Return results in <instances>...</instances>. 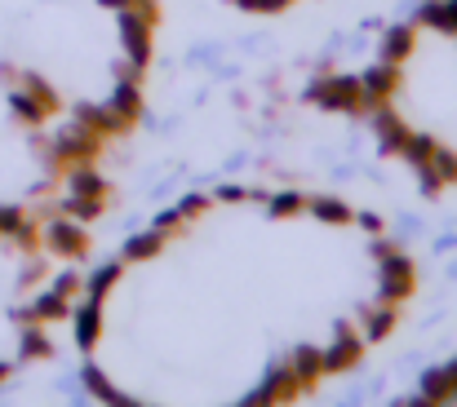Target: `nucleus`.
I'll return each mask as SVG.
<instances>
[{
	"label": "nucleus",
	"instance_id": "a211bd4d",
	"mask_svg": "<svg viewBox=\"0 0 457 407\" xmlns=\"http://www.w3.org/2000/svg\"><path fill=\"white\" fill-rule=\"evenodd\" d=\"M360 323H364V341H386L391 332H395V305H386V301H378V305H364L360 310Z\"/></svg>",
	"mask_w": 457,
	"mask_h": 407
},
{
	"label": "nucleus",
	"instance_id": "39448f33",
	"mask_svg": "<svg viewBox=\"0 0 457 407\" xmlns=\"http://www.w3.org/2000/svg\"><path fill=\"white\" fill-rule=\"evenodd\" d=\"M320 354H324V377H342V372L360 368V359H364V337H360L351 323H337V328H333V346H324Z\"/></svg>",
	"mask_w": 457,
	"mask_h": 407
},
{
	"label": "nucleus",
	"instance_id": "a19ab883",
	"mask_svg": "<svg viewBox=\"0 0 457 407\" xmlns=\"http://www.w3.org/2000/svg\"><path fill=\"white\" fill-rule=\"evenodd\" d=\"M227 4H236V9H245V13H253V4H258V0H227Z\"/></svg>",
	"mask_w": 457,
	"mask_h": 407
},
{
	"label": "nucleus",
	"instance_id": "6e6552de",
	"mask_svg": "<svg viewBox=\"0 0 457 407\" xmlns=\"http://www.w3.org/2000/svg\"><path fill=\"white\" fill-rule=\"evenodd\" d=\"M360 89H364L369 111L382 107V102H391L395 89H400V62H382V58H378L369 71H360Z\"/></svg>",
	"mask_w": 457,
	"mask_h": 407
},
{
	"label": "nucleus",
	"instance_id": "79ce46f5",
	"mask_svg": "<svg viewBox=\"0 0 457 407\" xmlns=\"http://www.w3.org/2000/svg\"><path fill=\"white\" fill-rule=\"evenodd\" d=\"M4 377H9V363H0V381H4Z\"/></svg>",
	"mask_w": 457,
	"mask_h": 407
},
{
	"label": "nucleus",
	"instance_id": "f03ea898",
	"mask_svg": "<svg viewBox=\"0 0 457 407\" xmlns=\"http://www.w3.org/2000/svg\"><path fill=\"white\" fill-rule=\"evenodd\" d=\"M306 102L320 107V111H337V116L369 111L364 89H360V76H320V80L306 85Z\"/></svg>",
	"mask_w": 457,
	"mask_h": 407
},
{
	"label": "nucleus",
	"instance_id": "e433bc0d",
	"mask_svg": "<svg viewBox=\"0 0 457 407\" xmlns=\"http://www.w3.org/2000/svg\"><path fill=\"white\" fill-rule=\"evenodd\" d=\"M22 217H27L22 208H9V204H0V240H9V235H13V226H18Z\"/></svg>",
	"mask_w": 457,
	"mask_h": 407
},
{
	"label": "nucleus",
	"instance_id": "423d86ee",
	"mask_svg": "<svg viewBox=\"0 0 457 407\" xmlns=\"http://www.w3.org/2000/svg\"><path fill=\"white\" fill-rule=\"evenodd\" d=\"M298 395H303V386H298V377H294V368H289V359H285V363H271V368H267L262 386H258V390H249V395H245V403L249 407L289 403V399H298Z\"/></svg>",
	"mask_w": 457,
	"mask_h": 407
},
{
	"label": "nucleus",
	"instance_id": "7c9ffc66",
	"mask_svg": "<svg viewBox=\"0 0 457 407\" xmlns=\"http://www.w3.org/2000/svg\"><path fill=\"white\" fill-rule=\"evenodd\" d=\"M9 240H13V244H18V248H22V253H36V248H40V240H45V235H40V226H36V222H31V217H22V222H18V226H13V235H9Z\"/></svg>",
	"mask_w": 457,
	"mask_h": 407
},
{
	"label": "nucleus",
	"instance_id": "f704fd0d",
	"mask_svg": "<svg viewBox=\"0 0 457 407\" xmlns=\"http://www.w3.org/2000/svg\"><path fill=\"white\" fill-rule=\"evenodd\" d=\"M182 222H187V217H182L178 208H169V213H160V217L152 222V231H160V235L169 240V235H178V231H182Z\"/></svg>",
	"mask_w": 457,
	"mask_h": 407
},
{
	"label": "nucleus",
	"instance_id": "9b49d317",
	"mask_svg": "<svg viewBox=\"0 0 457 407\" xmlns=\"http://www.w3.org/2000/svg\"><path fill=\"white\" fill-rule=\"evenodd\" d=\"M76 125H85V129H94L98 137H120V134H129V125L107 107V102H76Z\"/></svg>",
	"mask_w": 457,
	"mask_h": 407
},
{
	"label": "nucleus",
	"instance_id": "4be33fe9",
	"mask_svg": "<svg viewBox=\"0 0 457 407\" xmlns=\"http://www.w3.org/2000/svg\"><path fill=\"white\" fill-rule=\"evenodd\" d=\"M120 274H125L120 262H103L98 271L85 274V288H80V292H85V297H94V301H107V292L120 283Z\"/></svg>",
	"mask_w": 457,
	"mask_h": 407
},
{
	"label": "nucleus",
	"instance_id": "f3484780",
	"mask_svg": "<svg viewBox=\"0 0 457 407\" xmlns=\"http://www.w3.org/2000/svg\"><path fill=\"white\" fill-rule=\"evenodd\" d=\"M107 177L98 173V164H80L67 173V195H85V199H107Z\"/></svg>",
	"mask_w": 457,
	"mask_h": 407
},
{
	"label": "nucleus",
	"instance_id": "c756f323",
	"mask_svg": "<svg viewBox=\"0 0 457 407\" xmlns=\"http://www.w3.org/2000/svg\"><path fill=\"white\" fill-rule=\"evenodd\" d=\"M98 4H103V9H116V13H120V9H129V13H138V18H143V22H160V0H98Z\"/></svg>",
	"mask_w": 457,
	"mask_h": 407
},
{
	"label": "nucleus",
	"instance_id": "2f4dec72",
	"mask_svg": "<svg viewBox=\"0 0 457 407\" xmlns=\"http://www.w3.org/2000/svg\"><path fill=\"white\" fill-rule=\"evenodd\" d=\"M431 168L445 177V186H453V182H457V151H449V146H436V155H431Z\"/></svg>",
	"mask_w": 457,
	"mask_h": 407
},
{
	"label": "nucleus",
	"instance_id": "72a5a7b5",
	"mask_svg": "<svg viewBox=\"0 0 457 407\" xmlns=\"http://www.w3.org/2000/svg\"><path fill=\"white\" fill-rule=\"evenodd\" d=\"M218 199L222 204H236V199L245 204V199H267V191H249V186H231L227 182V186H218Z\"/></svg>",
	"mask_w": 457,
	"mask_h": 407
},
{
	"label": "nucleus",
	"instance_id": "58836bf2",
	"mask_svg": "<svg viewBox=\"0 0 457 407\" xmlns=\"http://www.w3.org/2000/svg\"><path fill=\"white\" fill-rule=\"evenodd\" d=\"M355 222H360L364 235H386V222H382L378 213H355Z\"/></svg>",
	"mask_w": 457,
	"mask_h": 407
},
{
	"label": "nucleus",
	"instance_id": "4c0bfd02",
	"mask_svg": "<svg viewBox=\"0 0 457 407\" xmlns=\"http://www.w3.org/2000/svg\"><path fill=\"white\" fill-rule=\"evenodd\" d=\"M45 274H49V266L31 257V266H22V274H18V283H22V288H36V283H40Z\"/></svg>",
	"mask_w": 457,
	"mask_h": 407
},
{
	"label": "nucleus",
	"instance_id": "ea45409f",
	"mask_svg": "<svg viewBox=\"0 0 457 407\" xmlns=\"http://www.w3.org/2000/svg\"><path fill=\"white\" fill-rule=\"evenodd\" d=\"M289 4H294V0H258V4H253V13H285Z\"/></svg>",
	"mask_w": 457,
	"mask_h": 407
},
{
	"label": "nucleus",
	"instance_id": "9d476101",
	"mask_svg": "<svg viewBox=\"0 0 457 407\" xmlns=\"http://www.w3.org/2000/svg\"><path fill=\"white\" fill-rule=\"evenodd\" d=\"M373 134H378V151H382V155H400L413 129L382 102V107H373Z\"/></svg>",
	"mask_w": 457,
	"mask_h": 407
},
{
	"label": "nucleus",
	"instance_id": "a878e982",
	"mask_svg": "<svg viewBox=\"0 0 457 407\" xmlns=\"http://www.w3.org/2000/svg\"><path fill=\"white\" fill-rule=\"evenodd\" d=\"M160 248H164V235H160V231L129 235V244H125V262H152V257H160Z\"/></svg>",
	"mask_w": 457,
	"mask_h": 407
},
{
	"label": "nucleus",
	"instance_id": "bb28decb",
	"mask_svg": "<svg viewBox=\"0 0 457 407\" xmlns=\"http://www.w3.org/2000/svg\"><path fill=\"white\" fill-rule=\"evenodd\" d=\"M267 213L271 217H298V213H306V195L303 191H276V195H267Z\"/></svg>",
	"mask_w": 457,
	"mask_h": 407
},
{
	"label": "nucleus",
	"instance_id": "5701e85b",
	"mask_svg": "<svg viewBox=\"0 0 457 407\" xmlns=\"http://www.w3.org/2000/svg\"><path fill=\"white\" fill-rule=\"evenodd\" d=\"M9 111H13V116H18V125H27V129H40V125L49 120V111H45L27 89H13V94H9Z\"/></svg>",
	"mask_w": 457,
	"mask_h": 407
},
{
	"label": "nucleus",
	"instance_id": "473e14b6",
	"mask_svg": "<svg viewBox=\"0 0 457 407\" xmlns=\"http://www.w3.org/2000/svg\"><path fill=\"white\" fill-rule=\"evenodd\" d=\"M209 204H213V199H209L204 191H191V195L178 204V213H182L187 222H195V217H204V213H209Z\"/></svg>",
	"mask_w": 457,
	"mask_h": 407
},
{
	"label": "nucleus",
	"instance_id": "1a4fd4ad",
	"mask_svg": "<svg viewBox=\"0 0 457 407\" xmlns=\"http://www.w3.org/2000/svg\"><path fill=\"white\" fill-rule=\"evenodd\" d=\"M13 319H22V323H62V319H71V297L45 288L27 310H13Z\"/></svg>",
	"mask_w": 457,
	"mask_h": 407
},
{
	"label": "nucleus",
	"instance_id": "0eeeda50",
	"mask_svg": "<svg viewBox=\"0 0 457 407\" xmlns=\"http://www.w3.org/2000/svg\"><path fill=\"white\" fill-rule=\"evenodd\" d=\"M116 27H120L125 58H129L138 71H147V62H152V22H143V18H138V13H129V9H120Z\"/></svg>",
	"mask_w": 457,
	"mask_h": 407
},
{
	"label": "nucleus",
	"instance_id": "2eb2a0df",
	"mask_svg": "<svg viewBox=\"0 0 457 407\" xmlns=\"http://www.w3.org/2000/svg\"><path fill=\"white\" fill-rule=\"evenodd\" d=\"M107 107H112V111L134 129V125L143 120V89H138V80H116V89H112Z\"/></svg>",
	"mask_w": 457,
	"mask_h": 407
},
{
	"label": "nucleus",
	"instance_id": "4468645a",
	"mask_svg": "<svg viewBox=\"0 0 457 407\" xmlns=\"http://www.w3.org/2000/svg\"><path fill=\"white\" fill-rule=\"evenodd\" d=\"M418 49V22H395L382 31V62H404Z\"/></svg>",
	"mask_w": 457,
	"mask_h": 407
},
{
	"label": "nucleus",
	"instance_id": "412c9836",
	"mask_svg": "<svg viewBox=\"0 0 457 407\" xmlns=\"http://www.w3.org/2000/svg\"><path fill=\"white\" fill-rule=\"evenodd\" d=\"M80 386H85L98 403H116V407L129 403V395H120V390L103 377V368H98V363H85V368H80Z\"/></svg>",
	"mask_w": 457,
	"mask_h": 407
},
{
	"label": "nucleus",
	"instance_id": "393cba45",
	"mask_svg": "<svg viewBox=\"0 0 457 407\" xmlns=\"http://www.w3.org/2000/svg\"><path fill=\"white\" fill-rule=\"evenodd\" d=\"M103 208H107V199H85V195H62L58 199V213H67L76 222H98Z\"/></svg>",
	"mask_w": 457,
	"mask_h": 407
},
{
	"label": "nucleus",
	"instance_id": "f257e3e1",
	"mask_svg": "<svg viewBox=\"0 0 457 407\" xmlns=\"http://www.w3.org/2000/svg\"><path fill=\"white\" fill-rule=\"evenodd\" d=\"M103 142H107V137H98L94 129H85V125L71 120L62 134L49 142V173H54V177H67V173L80 168V164H98Z\"/></svg>",
	"mask_w": 457,
	"mask_h": 407
},
{
	"label": "nucleus",
	"instance_id": "b1692460",
	"mask_svg": "<svg viewBox=\"0 0 457 407\" xmlns=\"http://www.w3.org/2000/svg\"><path fill=\"white\" fill-rule=\"evenodd\" d=\"M18 89H27V94H31V98H36L49 116L62 107V98H58V94L49 89V80H45V76H36V71H22V76H18Z\"/></svg>",
	"mask_w": 457,
	"mask_h": 407
},
{
	"label": "nucleus",
	"instance_id": "dca6fc26",
	"mask_svg": "<svg viewBox=\"0 0 457 407\" xmlns=\"http://www.w3.org/2000/svg\"><path fill=\"white\" fill-rule=\"evenodd\" d=\"M289 368H294L303 395H311V390L320 386V377H324V354H320V346H298V350L289 354Z\"/></svg>",
	"mask_w": 457,
	"mask_h": 407
},
{
	"label": "nucleus",
	"instance_id": "c85d7f7f",
	"mask_svg": "<svg viewBox=\"0 0 457 407\" xmlns=\"http://www.w3.org/2000/svg\"><path fill=\"white\" fill-rule=\"evenodd\" d=\"M22 359H49L54 354V341L40 332V323H27V332H22Z\"/></svg>",
	"mask_w": 457,
	"mask_h": 407
},
{
	"label": "nucleus",
	"instance_id": "6ab92c4d",
	"mask_svg": "<svg viewBox=\"0 0 457 407\" xmlns=\"http://www.w3.org/2000/svg\"><path fill=\"white\" fill-rule=\"evenodd\" d=\"M418 22H422V27H431V31L457 36V0H422Z\"/></svg>",
	"mask_w": 457,
	"mask_h": 407
},
{
	"label": "nucleus",
	"instance_id": "37998d69",
	"mask_svg": "<svg viewBox=\"0 0 457 407\" xmlns=\"http://www.w3.org/2000/svg\"><path fill=\"white\" fill-rule=\"evenodd\" d=\"M449 372H453V377H457V359H453V363H449Z\"/></svg>",
	"mask_w": 457,
	"mask_h": 407
},
{
	"label": "nucleus",
	"instance_id": "aec40b11",
	"mask_svg": "<svg viewBox=\"0 0 457 407\" xmlns=\"http://www.w3.org/2000/svg\"><path fill=\"white\" fill-rule=\"evenodd\" d=\"M306 213L320 217L324 226H351V222H355V208L342 204V199H333V195H315V199H306Z\"/></svg>",
	"mask_w": 457,
	"mask_h": 407
},
{
	"label": "nucleus",
	"instance_id": "7ed1b4c3",
	"mask_svg": "<svg viewBox=\"0 0 457 407\" xmlns=\"http://www.w3.org/2000/svg\"><path fill=\"white\" fill-rule=\"evenodd\" d=\"M418 292V266L395 248V253H386L382 262H378V301H386V305H400V301H409Z\"/></svg>",
	"mask_w": 457,
	"mask_h": 407
},
{
	"label": "nucleus",
	"instance_id": "ddd939ff",
	"mask_svg": "<svg viewBox=\"0 0 457 407\" xmlns=\"http://www.w3.org/2000/svg\"><path fill=\"white\" fill-rule=\"evenodd\" d=\"M453 399H457V377L453 372H449V368H427L413 403L431 407V403H453Z\"/></svg>",
	"mask_w": 457,
	"mask_h": 407
},
{
	"label": "nucleus",
	"instance_id": "c9c22d12",
	"mask_svg": "<svg viewBox=\"0 0 457 407\" xmlns=\"http://www.w3.org/2000/svg\"><path fill=\"white\" fill-rule=\"evenodd\" d=\"M49 288H54V292H62V297H76V292L85 288V279H80L76 271H62V274H54V283H49Z\"/></svg>",
	"mask_w": 457,
	"mask_h": 407
},
{
	"label": "nucleus",
	"instance_id": "f8f14e48",
	"mask_svg": "<svg viewBox=\"0 0 457 407\" xmlns=\"http://www.w3.org/2000/svg\"><path fill=\"white\" fill-rule=\"evenodd\" d=\"M71 328H76V346L89 354V350L98 346V337H103V301L85 297V301L71 310Z\"/></svg>",
	"mask_w": 457,
	"mask_h": 407
},
{
	"label": "nucleus",
	"instance_id": "20e7f679",
	"mask_svg": "<svg viewBox=\"0 0 457 407\" xmlns=\"http://www.w3.org/2000/svg\"><path fill=\"white\" fill-rule=\"evenodd\" d=\"M54 257H62V262H80L85 253H89V231L85 226H76V217H67V213H58L49 226H45V240H40Z\"/></svg>",
	"mask_w": 457,
	"mask_h": 407
},
{
	"label": "nucleus",
	"instance_id": "cd10ccee",
	"mask_svg": "<svg viewBox=\"0 0 457 407\" xmlns=\"http://www.w3.org/2000/svg\"><path fill=\"white\" fill-rule=\"evenodd\" d=\"M436 146H440L436 137L409 134V142H404V151H400V155H404V159H409L413 168H427V164H431V155H436Z\"/></svg>",
	"mask_w": 457,
	"mask_h": 407
}]
</instances>
